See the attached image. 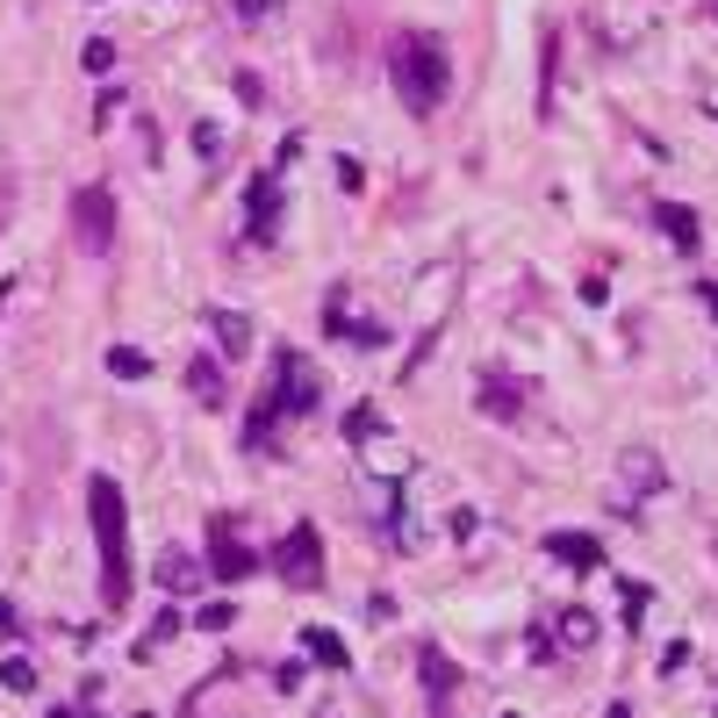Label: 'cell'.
I'll return each instance as SVG.
<instances>
[{"label":"cell","instance_id":"9c48e42d","mask_svg":"<svg viewBox=\"0 0 718 718\" xmlns=\"http://www.w3.org/2000/svg\"><path fill=\"white\" fill-rule=\"evenodd\" d=\"M302 654H310L316 668H345V639L331 633V625H302Z\"/></svg>","mask_w":718,"mask_h":718},{"label":"cell","instance_id":"484cf974","mask_svg":"<svg viewBox=\"0 0 718 718\" xmlns=\"http://www.w3.org/2000/svg\"><path fill=\"white\" fill-rule=\"evenodd\" d=\"M503 718H517V711H503Z\"/></svg>","mask_w":718,"mask_h":718},{"label":"cell","instance_id":"ac0fdd59","mask_svg":"<svg viewBox=\"0 0 718 718\" xmlns=\"http://www.w3.org/2000/svg\"><path fill=\"white\" fill-rule=\"evenodd\" d=\"M80 65H87V72H109V65H115V43H101V37H94V43H87V58H80Z\"/></svg>","mask_w":718,"mask_h":718},{"label":"cell","instance_id":"3957f363","mask_svg":"<svg viewBox=\"0 0 718 718\" xmlns=\"http://www.w3.org/2000/svg\"><path fill=\"white\" fill-rule=\"evenodd\" d=\"M310 409H316V366L302 353H281V360H273L266 395H259L252 417H244V446L266 453L273 446V424H281V417H310Z\"/></svg>","mask_w":718,"mask_h":718},{"label":"cell","instance_id":"2e32d148","mask_svg":"<svg viewBox=\"0 0 718 718\" xmlns=\"http://www.w3.org/2000/svg\"><path fill=\"white\" fill-rule=\"evenodd\" d=\"M589 633H597L589 610H568V618H560V639H568V647H589Z\"/></svg>","mask_w":718,"mask_h":718},{"label":"cell","instance_id":"d4e9b609","mask_svg":"<svg viewBox=\"0 0 718 718\" xmlns=\"http://www.w3.org/2000/svg\"><path fill=\"white\" fill-rule=\"evenodd\" d=\"M51 718H72V711H65V705H58V711H51Z\"/></svg>","mask_w":718,"mask_h":718},{"label":"cell","instance_id":"603a6c76","mask_svg":"<svg viewBox=\"0 0 718 718\" xmlns=\"http://www.w3.org/2000/svg\"><path fill=\"white\" fill-rule=\"evenodd\" d=\"M610 718H633V711H625V705H610Z\"/></svg>","mask_w":718,"mask_h":718},{"label":"cell","instance_id":"44dd1931","mask_svg":"<svg viewBox=\"0 0 718 718\" xmlns=\"http://www.w3.org/2000/svg\"><path fill=\"white\" fill-rule=\"evenodd\" d=\"M0 639H14V604L0 597Z\"/></svg>","mask_w":718,"mask_h":718},{"label":"cell","instance_id":"277c9868","mask_svg":"<svg viewBox=\"0 0 718 718\" xmlns=\"http://www.w3.org/2000/svg\"><path fill=\"white\" fill-rule=\"evenodd\" d=\"M281 583H295V589H316L324 583V539H316V525L310 517H295V525H287V539H281Z\"/></svg>","mask_w":718,"mask_h":718},{"label":"cell","instance_id":"6da1fadb","mask_svg":"<svg viewBox=\"0 0 718 718\" xmlns=\"http://www.w3.org/2000/svg\"><path fill=\"white\" fill-rule=\"evenodd\" d=\"M87 510H94V539H101V604L122 610L136 589V568H130V510H122V488L109 475L87 482Z\"/></svg>","mask_w":718,"mask_h":718},{"label":"cell","instance_id":"5bb4252c","mask_svg":"<svg viewBox=\"0 0 718 718\" xmlns=\"http://www.w3.org/2000/svg\"><path fill=\"white\" fill-rule=\"evenodd\" d=\"M216 338H223L216 353H223V360H237L244 345H252V324H244V316H216Z\"/></svg>","mask_w":718,"mask_h":718},{"label":"cell","instance_id":"8fae6325","mask_svg":"<svg viewBox=\"0 0 718 718\" xmlns=\"http://www.w3.org/2000/svg\"><path fill=\"white\" fill-rule=\"evenodd\" d=\"M654 223L668 231V244H682V252H697V216L690 209H676V202H654Z\"/></svg>","mask_w":718,"mask_h":718},{"label":"cell","instance_id":"30bf717a","mask_svg":"<svg viewBox=\"0 0 718 718\" xmlns=\"http://www.w3.org/2000/svg\"><path fill=\"white\" fill-rule=\"evenodd\" d=\"M417 668H424V682H432V697H438V705H446V697L461 690V676H453V661H446L438 647H417Z\"/></svg>","mask_w":718,"mask_h":718},{"label":"cell","instance_id":"8992f818","mask_svg":"<svg viewBox=\"0 0 718 718\" xmlns=\"http://www.w3.org/2000/svg\"><path fill=\"white\" fill-rule=\"evenodd\" d=\"M72 231H80V252H109L115 244V194L109 188H80L72 194Z\"/></svg>","mask_w":718,"mask_h":718},{"label":"cell","instance_id":"cb8c5ba5","mask_svg":"<svg viewBox=\"0 0 718 718\" xmlns=\"http://www.w3.org/2000/svg\"><path fill=\"white\" fill-rule=\"evenodd\" d=\"M705 295H711V310H718V281H711V287H705Z\"/></svg>","mask_w":718,"mask_h":718},{"label":"cell","instance_id":"ba28073f","mask_svg":"<svg viewBox=\"0 0 718 718\" xmlns=\"http://www.w3.org/2000/svg\"><path fill=\"white\" fill-rule=\"evenodd\" d=\"M546 554H554V560H568V568H604V546L597 539H589V532H546Z\"/></svg>","mask_w":718,"mask_h":718},{"label":"cell","instance_id":"ffe728a7","mask_svg":"<svg viewBox=\"0 0 718 718\" xmlns=\"http://www.w3.org/2000/svg\"><path fill=\"white\" fill-rule=\"evenodd\" d=\"M180 625H188V618H180V610H173V604H165V610H159V625H151V647H159V639H173V633H180Z\"/></svg>","mask_w":718,"mask_h":718},{"label":"cell","instance_id":"7402d4cb","mask_svg":"<svg viewBox=\"0 0 718 718\" xmlns=\"http://www.w3.org/2000/svg\"><path fill=\"white\" fill-rule=\"evenodd\" d=\"M237 14H244V22H259V14H266V0H237Z\"/></svg>","mask_w":718,"mask_h":718},{"label":"cell","instance_id":"e0dca14e","mask_svg":"<svg viewBox=\"0 0 718 718\" xmlns=\"http://www.w3.org/2000/svg\"><path fill=\"white\" fill-rule=\"evenodd\" d=\"M231 618H237L231 604H209V610H202V618H194V625H202V633H231Z\"/></svg>","mask_w":718,"mask_h":718},{"label":"cell","instance_id":"9a60e30c","mask_svg":"<svg viewBox=\"0 0 718 718\" xmlns=\"http://www.w3.org/2000/svg\"><path fill=\"white\" fill-rule=\"evenodd\" d=\"M0 682H8V690H37V668H29L22 654H8V661H0Z\"/></svg>","mask_w":718,"mask_h":718},{"label":"cell","instance_id":"d6986e66","mask_svg":"<svg viewBox=\"0 0 718 718\" xmlns=\"http://www.w3.org/2000/svg\"><path fill=\"white\" fill-rule=\"evenodd\" d=\"M109 374H122V381H136V374H144V353H109Z\"/></svg>","mask_w":718,"mask_h":718},{"label":"cell","instance_id":"7a4b0ae2","mask_svg":"<svg viewBox=\"0 0 718 718\" xmlns=\"http://www.w3.org/2000/svg\"><path fill=\"white\" fill-rule=\"evenodd\" d=\"M395 94H403L409 115H438V101H446L453 87V58L446 43L432 37V29H409V37H395Z\"/></svg>","mask_w":718,"mask_h":718},{"label":"cell","instance_id":"52a82bcc","mask_svg":"<svg viewBox=\"0 0 718 718\" xmlns=\"http://www.w3.org/2000/svg\"><path fill=\"white\" fill-rule=\"evenodd\" d=\"M273 216H281V180L259 173V180H252V194H244V237L266 244V237H273Z\"/></svg>","mask_w":718,"mask_h":718},{"label":"cell","instance_id":"4fadbf2b","mask_svg":"<svg viewBox=\"0 0 718 718\" xmlns=\"http://www.w3.org/2000/svg\"><path fill=\"white\" fill-rule=\"evenodd\" d=\"M188 388L202 395L209 409H216V403H223V381H216V360H194V366H188Z\"/></svg>","mask_w":718,"mask_h":718},{"label":"cell","instance_id":"7c38bea8","mask_svg":"<svg viewBox=\"0 0 718 718\" xmlns=\"http://www.w3.org/2000/svg\"><path fill=\"white\" fill-rule=\"evenodd\" d=\"M159 583H165V589H194V583H202V568H194L188 554H173V546H165V560H159Z\"/></svg>","mask_w":718,"mask_h":718},{"label":"cell","instance_id":"5b68a950","mask_svg":"<svg viewBox=\"0 0 718 718\" xmlns=\"http://www.w3.org/2000/svg\"><path fill=\"white\" fill-rule=\"evenodd\" d=\"M252 568H259V554L244 546L237 517H209V575H216V583H244Z\"/></svg>","mask_w":718,"mask_h":718}]
</instances>
